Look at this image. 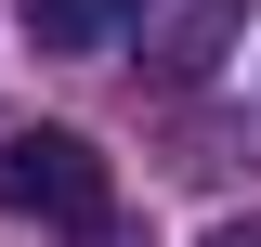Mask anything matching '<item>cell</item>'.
<instances>
[{
	"label": "cell",
	"mask_w": 261,
	"mask_h": 247,
	"mask_svg": "<svg viewBox=\"0 0 261 247\" xmlns=\"http://www.w3.org/2000/svg\"><path fill=\"white\" fill-rule=\"evenodd\" d=\"M0 208H27V221H105L92 130H13L0 143Z\"/></svg>",
	"instance_id": "1"
},
{
	"label": "cell",
	"mask_w": 261,
	"mask_h": 247,
	"mask_svg": "<svg viewBox=\"0 0 261 247\" xmlns=\"http://www.w3.org/2000/svg\"><path fill=\"white\" fill-rule=\"evenodd\" d=\"M130 39L157 78H209V65L248 39V0H130Z\"/></svg>",
	"instance_id": "2"
},
{
	"label": "cell",
	"mask_w": 261,
	"mask_h": 247,
	"mask_svg": "<svg viewBox=\"0 0 261 247\" xmlns=\"http://www.w3.org/2000/svg\"><path fill=\"white\" fill-rule=\"evenodd\" d=\"M13 13H27L39 52H118L130 39V0H13Z\"/></svg>",
	"instance_id": "3"
},
{
	"label": "cell",
	"mask_w": 261,
	"mask_h": 247,
	"mask_svg": "<svg viewBox=\"0 0 261 247\" xmlns=\"http://www.w3.org/2000/svg\"><path fill=\"white\" fill-rule=\"evenodd\" d=\"M79 247H144V221H79Z\"/></svg>",
	"instance_id": "4"
},
{
	"label": "cell",
	"mask_w": 261,
	"mask_h": 247,
	"mask_svg": "<svg viewBox=\"0 0 261 247\" xmlns=\"http://www.w3.org/2000/svg\"><path fill=\"white\" fill-rule=\"evenodd\" d=\"M209 247H261V221H222V234H209Z\"/></svg>",
	"instance_id": "5"
}]
</instances>
